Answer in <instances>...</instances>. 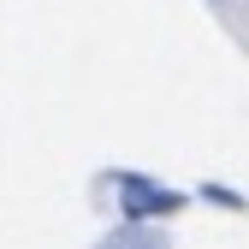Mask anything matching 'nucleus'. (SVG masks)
<instances>
[{
  "instance_id": "7ed1b4c3",
  "label": "nucleus",
  "mask_w": 249,
  "mask_h": 249,
  "mask_svg": "<svg viewBox=\"0 0 249 249\" xmlns=\"http://www.w3.org/2000/svg\"><path fill=\"white\" fill-rule=\"evenodd\" d=\"M190 202H213V208H226V213H243V190H231V184H196Z\"/></svg>"
},
{
  "instance_id": "f257e3e1",
  "label": "nucleus",
  "mask_w": 249,
  "mask_h": 249,
  "mask_svg": "<svg viewBox=\"0 0 249 249\" xmlns=\"http://www.w3.org/2000/svg\"><path fill=\"white\" fill-rule=\"evenodd\" d=\"M107 190H113V208L119 220H178L190 196L166 178H148V172H107Z\"/></svg>"
},
{
  "instance_id": "20e7f679",
  "label": "nucleus",
  "mask_w": 249,
  "mask_h": 249,
  "mask_svg": "<svg viewBox=\"0 0 249 249\" xmlns=\"http://www.w3.org/2000/svg\"><path fill=\"white\" fill-rule=\"evenodd\" d=\"M208 6H220V12H226V6H237V0H208Z\"/></svg>"
},
{
  "instance_id": "f03ea898",
  "label": "nucleus",
  "mask_w": 249,
  "mask_h": 249,
  "mask_svg": "<svg viewBox=\"0 0 249 249\" xmlns=\"http://www.w3.org/2000/svg\"><path fill=\"white\" fill-rule=\"evenodd\" d=\"M166 220H119L101 231V249H166Z\"/></svg>"
}]
</instances>
